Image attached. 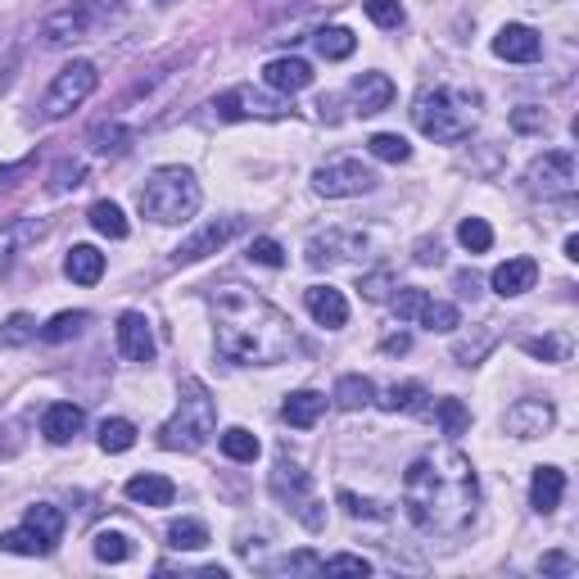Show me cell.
<instances>
[{"label":"cell","instance_id":"1","mask_svg":"<svg viewBox=\"0 0 579 579\" xmlns=\"http://www.w3.org/2000/svg\"><path fill=\"white\" fill-rule=\"evenodd\" d=\"M403 512L430 539H457L480 512V480L466 453L430 449L403 475Z\"/></svg>","mask_w":579,"mask_h":579},{"label":"cell","instance_id":"2","mask_svg":"<svg viewBox=\"0 0 579 579\" xmlns=\"http://www.w3.org/2000/svg\"><path fill=\"white\" fill-rule=\"evenodd\" d=\"M213 340H218V354L240 367H276L299 349L290 313L267 304L250 285L213 290Z\"/></svg>","mask_w":579,"mask_h":579},{"label":"cell","instance_id":"3","mask_svg":"<svg viewBox=\"0 0 579 579\" xmlns=\"http://www.w3.org/2000/svg\"><path fill=\"white\" fill-rule=\"evenodd\" d=\"M412 123L421 136L457 145L475 131L480 123V95L466 86H425L412 101Z\"/></svg>","mask_w":579,"mask_h":579},{"label":"cell","instance_id":"4","mask_svg":"<svg viewBox=\"0 0 579 579\" xmlns=\"http://www.w3.org/2000/svg\"><path fill=\"white\" fill-rule=\"evenodd\" d=\"M213 434H218V399L200 376H186L177 385V412L159 430V444L168 453H196Z\"/></svg>","mask_w":579,"mask_h":579},{"label":"cell","instance_id":"5","mask_svg":"<svg viewBox=\"0 0 579 579\" xmlns=\"http://www.w3.org/2000/svg\"><path fill=\"white\" fill-rule=\"evenodd\" d=\"M136 204H140L145 218L159 222V227H181V222H190L200 213L204 190H200V181H196V172H190V168L164 164V168H155L150 177H145Z\"/></svg>","mask_w":579,"mask_h":579},{"label":"cell","instance_id":"6","mask_svg":"<svg viewBox=\"0 0 579 579\" xmlns=\"http://www.w3.org/2000/svg\"><path fill=\"white\" fill-rule=\"evenodd\" d=\"M95 86H101V73H95V64L91 60H73L69 69H60L55 73V82L45 86V95H41V118H69L73 109H82L91 95H95Z\"/></svg>","mask_w":579,"mask_h":579},{"label":"cell","instance_id":"7","mask_svg":"<svg viewBox=\"0 0 579 579\" xmlns=\"http://www.w3.org/2000/svg\"><path fill=\"white\" fill-rule=\"evenodd\" d=\"M114 10H118L114 0H73V6H64V10H55V14H45L41 41H45V45H73V41H86Z\"/></svg>","mask_w":579,"mask_h":579},{"label":"cell","instance_id":"8","mask_svg":"<svg viewBox=\"0 0 579 579\" xmlns=\"http://www.w3.org/2000/svg\"><path fill=\"white\" fill-rule=\"evenodd\" d=\"M272 494L295 512L308 529H322L326 525V512H322V503L313 498V480H308V471L299 466V462H290V457H281L276 462V471H272Z\"/></svg>","mask_w":579,"mask_h":579},{"label":"cell","instance_id":"9","mask_svg":"<svg viewBox=\"0 0 579 579\" xmlns=\"http://www.w3.org/2000/svg\"><path fill=\"white\" fill-rule=\"evenodd\" d=\"M575 186H579V168H575L570 150H548V155H539L535 164L525 168V190H529V196L566 200V196H575Z\"/></svg>","mask_w":579,"mask_h":579},{"label":"cell","instance_id":"10","mask_svg":"<svg viewBox=\"0 0 579 579\" xmlns=\"http://www.w3.org/2000/svg\"><path fill=\"white\" fill-rule=\"evenodd\" d=\"M218 118L227 123H245V118H259V123H272V118H285L290 114V101L285 95H267V91H254V86H231L213 101Z\"/></svg>","mask_w":579,"mask_h":579},{"label":"cell","instance_id":"11","mask_svg":"<svg viewBox=\"0 0 579 579\" xmlns=\"http://www.w3.org/2000/svg\"><path fill=\"white\" fill-rule=\"evenodd\" d=\"M313 190L326 200H354V196L376 190V172L362 159H330L313 172Z\"/></svg>","mask_w":579,"mask_h":579},{"label":"cell","instance_id":"12","mask_svg":"<svg viewBox=\"0 0 579 579\" xmlns=\"http://www.w3.org/2000/svg\"><path fill=\"white\" fill-rule=\"evenodd\" d=\"M245 231V218L240 213H227V218H213V222H204L190 240H181V245L172 250V263L177 267H190V263H200V259H209V254H218V250H227L231 240Z\"/></svg>","mask_w":579,"mask_h":579},{"label":"cell","instance_id":"13","mask_svg":"<svg viewBox=\"0 0 579 579\" xmlns=\"http://www.w3.org/2000/svg\"><path fill=\"white\" fill-rule=\"evenodd\" d=\"M557 425V408L552 399H516L503 417V430L512 440H544V434Z\"/></svg>","mask_w":579,"mask_h":579},{"label":"cell","instance_id":"14","mask_svg":"<svg viewBox=\"0 0 579 579\" xmlns=\"http://www.w3.org/2000/svg\"><path fill=\"white\" fill-rule=\"evenodd\" d=\"M367 254V235L362 231H326V235H313L308 240V263L313 267H330V263H354Z\"/></svg>","mask_w":579,"mask_h":579},{"label":"cell","instance_id":"15","mask_svg":"<svg viewBox=\"0 0 579 579\" xmlns=\"http://www.w3.org/2000/svg\"><path fill=\"white\" fill-rule=\"evenodd\" d=\"M494 55L507 60V64H535L544 55V36L535 28H525V23H507L494 36Z\"/></svg>","mask_w":579,"mask_h":579},{"label":"cell","instance_id":"16","mask_svg":"<svg viewBox=\"0 0 579 579\" xmlns=\"http://www.w3.org/2000/svg\"><path fill=\"white\" fill-rule=\"evenodd\" d=\"M155 330L145 313H123L118 317V354L127 362H155Z\"/></svg>","mask_w":579,"mask_h":579},{"label":"cell","instance_id":"17","mask_svg":"<svg viewBox=\"0 0 579 579\" xmlns=\"http://www.w3.org/2000/svg\"><path fill=\"white\" fill-rule=\"evenodd\" d=\"M45 231H51V222H41V218H14V222L0 227V276H6V272L14 267V259H19L28 245H36Z\"/></svg>","mask_w":579,"mask_h":579},{"label":"cell","instance_id":"18","mask_svg":"<svg viewBox=\"0 0 579 579\" xmlns=\"http://www.w3.org/2000/svg\"><path fill=\"white\" fill-rule=\"evenodd\" d=\"M304 304H308L313 322L326 326V330H340V326L349 322V299H345V290H335V285H313V290H304Z\"/></svg>","mask_w":579,"mask_h":579},{"label":"cell","instance_id":"19","mask_svg":"<svg viewBox=\"0 0 579 579\" xmlns=\"http://www.w3.org/2000/svg\"><path fill=\"white\" fill-rule=\"evenodd\" d=\"M394 82L385 77V73H358L349 82V101L358 105V114H380V109H390L394 105Z\"/></svg>","mask_w":579,"mask_h":579},{"label":"cell","instance_id":"20","mask_svg":"<svg viewBox=\"0 0 579 579\" xmlns=\"http://www.w3.org/2000/svg\"><path fill=\"white\" fill-rule=\"evenodd\" d=\"M566 498V471L561 466H535V475H529V507H535L539 516H552Z\"/></svg>","mask_w":579,"mask_h":579},{"label":"cell","instance_id":"21","mask_svg":"<svg viewBox=\"0 0 579 579\" xmlns=\"http://www.w3.org/2000/svg\"><path fill=\"white\" fill-rule=\"evenodd\" d=\"M535 281H539V263L535 259H507L489 276L494 295H503V299H516V295H525V290H535Z\"/></svg>","mask_w":579,"mask_h":579},{"label":"cell","instance_id":"22","mask_svg":"<svg viewBox=\"0 0 579 579\" xmlns=\"http://www.w3.org/2000/svg\"><path fill=\"white\" fill-rule=\"evenodd\" d=\"M263 82L276 91V95H295V91H308L313 86V69L295 55H281V60H267L263 64Z\"/></svg>","mask_w":579,"mask_h":579},{"label":"cell","instance_id":"23","mask_svg":"<svg viewBox=\"0 0 579 579\" xmlns=\"http://www.w3.org/2000/svg\"><path fill=\"white\" fill-rule=\"evenodd\" d=\"M82 425H86V412L77 403H51L41 412V434L51 444H73L82 434Z\"/></svg>","mask_w":579,"mask_h":579},{"label":"cell","instance_id":"24","mask_svg":"<svg viewBox=\"0 0 579 579\" xmlns=\"http://www.w3.org/2000/svg\"><path fill=\"white\" fill-rule=\"evenodd\" d=\"M127 498H131V503H140V507H172L177 485H172L168 475L145 471V475H131V480H127Z\"/></svg>","mask_w":579,"mask_h":579},{"label":"cell","instance_id":"25","mask_svg":"<svg viewBox=\"0 0 579 579\" xmlns=\"http://www.w3.org/2000/svg\"><path fill=\"white\" fill-rule=\"evenodd\" d=\"M322 412H326V394H317V390H295V394H285V403H281V417L295 430H313L322 421Z\"/></svg>","mask_w":579,"mask_h":579},{"label":"cell","instance_id":"26","mask_svg":"<svg viewBox=\"0 0 579 579\" xmlns=\"http://www.w3.org/2000/svg\"><path fill=\"white\" fill-rule=\"evenodd\" d=\"M498 345V322H480L471 335H457L453 340V358L462 367H475V362H485V354Z\"/></svg>","mask_w":579,"mask_h":579},{"label":"cell","instance_id":"27","mask_svg":"<svg viewBox=\"0 0 579 579\" xmlns=\"http://www.w3.org/2000/svg\"><path fill=\"white\" fill-rule=\"evenodd\" d=\"M335 408H345V412H362V408H371L376 403V385H371V376H340L335 380Z\"/></svg>","mask_w":579,"mask_h":579},{"label":"cell","instance_id":"28","mask_svg":"<svg viewBox=\"0 0 579 579\" xmlns=\"http://www.w3.org/2000/svg\"><path fill=\"white\" fill-rule=\"evenodd\" d=\"M64 276L77 281V285H95L105 276V254L95 245H73L69 259H64Z\"/></svg>","mask_w":579,"mask_h":579},{"label":"cell","instance_id":"29","mask_svg":"<svg viewBox=\"0 0 579 579\" xmlns=\"http://www.w3.org/2000/svg\"><path fill=\"white\" fill-rule=\"evenodd\" d=\"M209 544H213V539H209V525L196 520V516H181V520L168 525V548H172V552H200V548H209Z\"/></svg>","mask_w":579,"mask_h":579},{"label":"cell","instance_id":"30","mask_svg":"<svg viewBox=\"0 0 579 579\" xmlns=\"http://www.w3.org/2000/svg\"><path fill=\"white\" fill-rule=\"evenodd\" d=\"M91 552H95V561H105V566H123V561L136 557V539L123 535V529H101L95 544H91Z\"/></svg>","mask_w":579,"mask_h":579},{"label":"cell","instance_id":"31","mask_svg":"<svg viewBox=\"0 0 579 579\" xmlns=\"http://www.w3.org/2000/svg\"><path fill=\"white\" fill-rule=\"evenodd\" d=\"M0 552H14V557H51L55 544H45L32 525H19V529H6V535H0Z\"/></svg>","mask_w":579,"mask_h":579},{"label":"cell","instance_id":"32","mask_svg":"<svg viewBox=\"0 0 579 579\" xmlns=\"http://www.w3.org/2000/svg\"><path fill=\"white\" fill-rule=\"evenodd\" d=\"M313 45H317V55H322V60L340 64V60H349V55H354L358 36H354L349 28H317V32H313Z\"/></svg>","mask_w":579,"mask_h":579},{"label":"cell","instance_id":"33","mask_svg":"<svg viewBox=\"0 0 579 579\" xmlns=\"http://www.w3.org/2000/svg\"><path fill=\"white\" fill-rule=\"evenodd\" d=\"M23 525H32L45 544H60V539H64V512H60L55 503H32V507L23 512Z\"/></svg>","mask_w":579,"mask_h":579},{"label":"cell","instance_id":"34","mask_svg":"<svg viewBox=\"0 0 579 579\" xmlns=\"http://www.w3.org/2000/svg\"><path fill=\"white\" fill-rule=\"evenodd\" d=\"M425 390L417 380H403V385H390L385 394H376V408H385V412H425Z\"/></svg>","mask_w":579,"mask_h":579},{"label":"cell","instance_id":"35","mask_svg":"<svg viewBox=\"0 0 579 579\" xmlns=\"http://www.w3.org/2000/svg\"><path fill=\"white\" fill-rule=\"evenodd\" d=\"M218 444H222V453H227L231 462H254V457L263 453L259 434H254V430H245V425H231V430H222V434H218Z\"/></svg>","mask_w":579,"mask_h":579},{"label":"cell","instance_id":"36","mask_svg":"<svg viewBox=\"0 0 579 579\" xmlns=\"http://www.w3.org/2000/svg\"><path fill=\"white\" fill-rule=\"evenodd\" d=\"M95 440H101L105 453H127V449H136V425L127 417H105Z\"/></svg>","mask_w":579,"mask_h":579},{"label":"cell","instance_id":"37","mask_svg":"<svg viewBox=\"0 0 579 579\" xmlns=\"http://www.w3.org/2000/svg\"><path fill=\"white\" fill-rule=\"evenodd\" d=\"M367 155L380 159V164H408L412 159V145L399 136V131H376L367 140Z\"/></svg>","mask_w":579,"mask_h":579},{"label":"cell","instance_id":"38","mask_svg":"<svg viewBox=\"0 0 579 579\" xmlns=\"http://www.w3.org/2000/svg\"><path fill=\"white\" fill-rule=\"evenodd\" d=\"M457 245L466 254H489L494 250V227L485 218H462L457 222Z\"/></svg>","mask_w":579,"mask_h":579},{"label":"cell","instance_id":"39","mask_svg":"<svg viewBox=\"0 0 579 579\" xmlns=\"http://www.w3.org/2000/svg\"><path fill=\"white\" fill-rule=\"evenodd\" d=\"M417 326H425L430 335H449V330H457V326H462V313H457V304H444V299H430V304L421 308Z\"/></svg>","mask_w":579,"mask_h":579},{"label":"cell","instance_id":"40","mask_svg":"<svg viewBox=\"0 0 579 579\" xmlns=\"http://www.w3.org/2000/svg\"><path fill=\"white\" fill-rule=\"evenodd\" d=\"M86 218H91V227H95V231L109 235V240H127V231H131V227H127V218H123V209H118L114 200L91 204V213H86Z\"/></svg>","mask_w":579,"mask_h":579},{"label":"cell","instance_id":"41","mask_svg":"<svg viewBox=\"0 0 579 579\" xmlns=\"http://www.w3.org/2000/svg\"><path fill=\"white\" fill-rule=\"evenodd\" d=\"M86 322H91V313H60V317H51L41 326V340L45 345H64V340H73V335H82Z\"/></svg>","mask_w":579,"mask_h":579},{"label":"cell","instance_id":"42","mask_svg":"<svg viewBox=\"0 0 579 579\" xmlns=\"http://www.w3.org/2000/svg\"><path fill=\"white\" fill-rule=\"evenodd\" d=\"M127 145H131V131L123 123H101V127L91 131V150L95 155H123Z\"/></svg>","mask_w":579,"mask_h":579},{"label":"cell","instance_id":"43","mask_svg":"<svg viewBox=\"0 0 579 579\" xmlns=\"http://www.w3.org/2000/svg\"><path fill=\"white\" fill-rule=\"evenodd\" d=\"M36 317L32 313H14L6 326H0V345H6V349H23L28 340H36Z\"/></svg>","mask_w":579,"mask_h":579},{"label":"cell","instance_id":"44","mask_svg":"<svg viewBox=\"0 0 579 579\" xmlns=\"http://www.w3.org/2000/svg\"><path fill=\"white\" fill-rule=\"evenodd\" d=\"M86 181V164L82 159H64V164H55V172H51V196H69V190H77Z\"/></svg>","mask_w":579,"mask_h":579},{"label":"cell","instance_id":"45","mask_svg":"<svg viewBox=\"0 0 579 579\" xmlns=\"http://www.w3.org/2000/svg\"><path fill=\"white\" fill-rule=\"evenodd\" d=\"M362 10H367V19H371L376 28H385V32L403 28V19H408L399 0H362Z\"/></svg>","mask_w":579,"mask_h":579},{"label":"cell","instance_id":"46","mask_svg":"<svg viewBox=\"0 0 579 579\" xmlns=\"http://www.w3.org/2000/svg\"><path fill=\"white\" fill-rule=\"evenodd\" d=\"M520 349L535 354V358H544V362H566L570 340H566V335H544V340H520Z\"/></svg>","mask_w":579,"mask_h":579},{"label":"cell","instance_id":"47","mask_svg":"<svg viewBox=\"0 0 579 579\" xmlns=\"http://www.w3.org/2000/svg\"><path fill=\"white\" fill-rule=\"evenodd\" d=\"M434 417H440L444 434H462V430L471 425V412H466L462 399H440V403H434Z\"/></svg>","mask_w":579,"mask_h":579},{"label":"cell","instance_id":"48","mask_svg":"<svg viewBox=\"0 0 579 579\" xmlns=\"http://www.w3.org/2000/svg\"><path fill=\"white\" fill-rule=\"evenodd\" d=\"M250 263H259V267H281V263H285L281 240H272V235H254V240H250Z\"/></svg>","mask_w":579,"mask_h":579},{"label":"cell","instance_id":"49","mask_svg":"<svg viewBox=\"0 0 579 579\" xmlns=\"http://www.w3.org/2000/svg\"><path fill=\"white\" fill-rule=\"evenodd\" d=\"M390 304H394L399 322H417V317H421V308L430 304V295H425V290H417V285H408V290H399V295H394Z\"/></svg>","mask_w":579,"mask_h":579},{"label":"cell","instance_id":"50","mask_svg":"<svg viewBox=\"0 0 579 579\" xmlns=\"http://www.w3.org/2000/svg\"><path fill=\"white\" fill-rule=\"evenodd\" d=\"M322 575H371V561L354 557V552H335L322 561Z\"/></svg>","mask_w":579,"mask_h":579},{"label":"cell","instance_id":"51","mask_svg":"<svg viewBox=\"0 0 579 579\" xmlns=\"http://www.w3.org/2000/svg\"><path fill=\"white\" fill-rule=\"evenodd\" d=\"M512 127H516V131H544V127H548V114L535 109V105H520V109H512Z\"/></svg>","mask_w":579,"mask_h":579},{"label":"cell","instance_id":"52","mask_svg":"<svg viewBox=\"0 0 579 579\" xmlns=\"http://www.w3.org/2000/svg\"><path fill=\"white\" fill-rule=\"evenodd\" d=\"M335 498H340V507H345L354 520H358V516H385V507H380V503H371V498H358V494H349V489H340Z\"/></svg>","mask_w":579,"mask_h":579},{"label":"cell","instance_id":"53","mask_svg":"<svg viewBox=\"0 0 579 579\" xmlns=\"http://www.w3.org/2000/svg\"><path fill=\"white\" fill-rule=\"evenodd\" d=\"M362 295H367L371 304L390 299V276H385V272H371V276H362Z\"/></svg>","mask_w":579,"mask_h":579},{"label":"cell","instance_id":"54","mask_svg":"<svg viewBox=\"0 0 579 579\" xmlns=\"http://www.w3.org/2000/svg\"><path fill=\"white\" fill-rule=\"evenodd\" d=\"M417 263L421 267H440L444 263V245H440V240H417Z\"/></svg>","mask_w":579,"mask_h":579},{"label":"cell","instance_id":"55","mask_svg":"<svg viewBox=\"0 0 579 579\" xmlns=\"http://www.w3.org/2000/svg\"><path fill=\"white\" fill-rule=\"evenodd\" d=\"M539 570H544V575H575V561H570L566 552H548V557L539 561Z\"/></svg>","mask_w":579,"mask_h":579},{"label":"cell","instance_id":"56","mask_svg":"<svg viewBox=\"0 0 579 579\" xmlns=\"http://www.w3.org/2000/svg\"><path fill=\"white\" fill-rule=\"evenodd\" d=\"M380 349H385V354H408V349H412V335H403V330H399V335H385Z\"/></svg>","mask_w":579,"mask_h":579},{"label":"cell","instance_id":"57","mask_svg":"<svg viewBox=\"0 0 579 579\" xmlns=\"http://www.w3.org/2000/svg\"><path fill=\"white\" fill-rule=\"evenodd\" d=\"M32 164H36V155H28L23 164H10V168H0V186H14V177H23V172H28Z\"/></svg>","mask_w":579,"mask_h":579},{"label":"cell","instance_id":"58","mask_svg":"<svg viewBox=\"0 0 579 579\" xmlns=\"http://www.w3.org/2000/svg\"><path fill=\"white\" fill-rule=\"evenodd\" d=\"M285 566H290V570H322V561H317L313 552H295V557H290Z\"/></svg>","mask_w":579,"mask_h":579},{"label":"cell","instance_id":"59","mask_svg":"<svg viewBox=\"0 0 579 579\" xmlns=\"http://www.w3.org/2000/svg\"><path fill=\"white\" fill-rule=\"evenodd\" d=\"M566 259H579V235H566Z\"/></svg>","mask_w":579,"mask_h":579},{"label":"cell","instance_id":"60","mask_svg":"<svg viewBox=\"0 0 579 579\" xmlns=\"http://www.w3.org/2000/svg\"><path fill=\"white\" fill-rule=\"evenodd\" d=\"M155 6H177V0H155Z\"/></svg>","mask_w":579,"mask_h":579}]
</instances>
